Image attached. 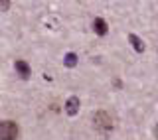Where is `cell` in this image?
I'll list each match as a JSON object with an SVG mask.
<instances>
[{"mask_svg": "<svg viewBox=\"0 0 158 140\" xmlns=\"http://www.w3.org/2000/svg\"><path fill=\"white\" fill-rule=\"evenodd\" d=\"M0 138L2 140H16L18 138V124L12 121L0 122Z\"/></svg>", "mask_w": 158, "mask_h": 140, "instance_id": "cell-1", "label": "cell"}, {"mask_svg": "<svg viewBox=\"0 0 158 140\" xmlns=\"http://www.w3.org/2000/svg\"><path fill=\"white\" fill-rule=\"evenodd\" d=\"M93 122H95V128H99V130H103V132H107V130H111L113 128V121H111V117H109L107 113H97L95 117H93Z\"/></svg>", "mask_w": 158, "mask_h": 140, "instance_id": "cell-2", "label": "cell"}, {"mask_svg": "<svg viewBox=\"0 0 158 140\" xmlns=\"http://www.w3.org/2000/svg\"><path fill=\"white\" fill-rule=\"evenodd\" d=\"M65 111H67L69 117H75V114L79 113V99H77V97H69V99H67Z\"/></svg>", "mask_w": 158, "mask_h": 140, "instance_id": "cell-3", "label": "cell"}, {"mask_svg": "<svg viewBox=\"0 0 158 140\" xmlns=\"http://www.w3.org/2000/svg\"><path fill=\"white\" fill-rule=\"evenodd\" d=\"M93 30H95V34H99V36H105V34L109 32V26H107V22L103 18H95V22H93Z\"/></svg>", "mask_w": 158, "mask_h": 140, "instance_id": "cell-4", "label": "cell"}, {"mask_svg": "<svg viewBox=\"0 0 158 140\" xmlns=\"http://www.w3.org/2000/svg\"><path fill=\"white\" fill-rule=\"evenodd\" d=\"M16 71L22 75L24 79H28V77H30V65H28L26 61H22V59H18V61H16Z\"/></svg>", "mask_w": 158, "mask_h": 140, "instance_id": "cell-5", "label": "cell"}, {"mask_svg": "<svg viewBox=\"0 0 158 140\" xmlns=\"http://www.w3.org/2000/svg\"><path fill=\"white\" fill-rule=\"evenodd\" d=\"M128 39H131L132 47H135L136 51H144V43H142V39L138 38V36H135V34H131V36H128Z\"/></svg>", "mask_w": 158, "mask_h": 140, "instance_id": "cell-6", "label": "cell"}, {"mask_svg": "<svg viewBox=\"0 0 158 140\" xmlns=\"http://www.w3.org/2000/svg\"><path fill=\"white\" fill-rule=\"evenodd\" d=\"M63 61H65V65H67V67H73V65L77 63V56H75V53H67Z\"/></svg>", "mask_w": 158, "mask_h": 140, "instance_id": "cell-7", "label": "cell"}, {"mask_svg": "<svg viewBox=\"0 0 158 140\" xmlns=\"http://www.w3.org/2000/svg\"><path fill=\"white\" fill-rule=\"evenodd\" d=\"M156 138H158V126H156Z\"/></svg>", "mask_w": 158, "mask_h": 140, "instance_id": "cell-8", "label": "cell"}]
</instances>
